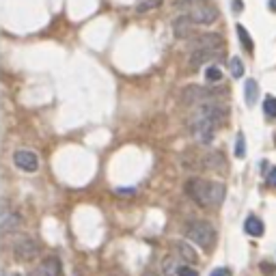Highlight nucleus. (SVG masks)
<instances>
[{
    "mask_svg": "<svg viewBox=\"0 0 276 276\" xmlns=\"http://www.w3.org/2000/svg\"><path fill=\"white\" fill-rule=\"evenodd\" d=\"M13 276H24V274H13Z\"/></svg>",
    "mask_w": 276,
    "mask_h": 276,
    "instance_id": "nucleus-29",
    "label": "nucleus"
},
{
    "mask_svg": "<svg viewBox=\"0 0 276 276\" xmlns=\"http://www.w3.org/2000/svg\"><path fill=\"white\" fill-rule=\"evenodd\" d=\"M186 192H188V197L201 207H218L225 201V186L223 183L201 179V177H192L186 183Z\"/></svg>",
    "mask_w": 276,
    "mask_h": 276,
    "instance_id": "nucleus-2",
    "label": "nucleus"
},
{
    "mask_svg": "<svg viewBox=\"0 0 276 276\" xmlns=\"http://www.w3.org/2000/svg\"><path fill=\"white\" fill-rule=\"evenodd\" d=\"M205 78H207L209 82H218L220 78H223V71H220V67L211 65V67H207V71H205Z\"/></svg>",
    "mask_w": 276,
    "mask_h": 276,
    "instance_id": "nucleus-21",
    "label": "nucleus"
},
{
    "mask_svg": "<svg viewBox=\"0 0 276 276\" xmlns=\"http://www.w3.org/2000/svg\"><path fill=\"white\" fill-rule=\"evenodd\" d=\"M39 276H63L61 272V261L57 257H50V259H45L41 265H39Z\"/></svg>",
    "mask_w": 276,
    "mask_h": 276,
    "instance_id": "nucleus-10",
    "label": "nucleus"
},
{
    "mask_svg": "<svg viewBox=\"0 0 276 276\" xmlns=\"http://www.w3.org/2000/svg\"><path fill=\"white\" fill-rule=\"evenodd\" d=\"M186 235L190 242H195L197 246L203 248V251H211V246L216 242V229L209 223H205V220L190 223V227L186 229Z\"/></svg>",
    "mask_w": 276,
    "mask_h": 276,
    "instance_id": "nucleus-3",
    "label": "nucleus"
},
{
    "mask_svg": "<svg viewBox=\"0 0 276 276\" xmlns=\"http://www.w3.org/2000/svg\"><path fill=\"white\" fill-rule=\"evenodd\" d=\"M229 67H231V76L233 78H242L244 76V63L240 57H233L231 61H229Z\"/></svg>",
    "mask_w": 276,
    "mask_h": 276,
    "instance_id": "nucleus-18",
    "label": "nucleus"
},
{
    "mask_svg": "<svg viewBox=\"0 0 276 276\" xmlns=\"http://www.w3.org/2000/svg\"><path fill=\"white\" fill-rule=\"evenodd\" d=\"M209 276H231V270L229 268H216V270H211Z\"/></svg>",
    "mask_w": 276,
    "mask_h": 276,
    "instance_id": "nucleus-24",
    "label": "nucleus"
},
{
    "mask_svg": "<svg viewBox=\"0 0 276 276\" xmlns=\"http://www.w3.org/2000/svg\"><path fill=\"white\" fill-rule=\"evenodd\" d=\"M235 31H237V37H240L242 48H244L246 52H253V50H255V43H253V39H251V35H248V31L244 29L242 24H237V26H235Z\"/></svg>",
    "mask_w": 276,
    "mask_h": 276,
    "instance_id": "nucleus-14",
    "label": "nucleus"
},
{
    "mask_svg": "<svg viewBox=\"0 0 276 276\" xmlns=\"http://www.w3.org/2000/svg\"><path fill=\"white\" fill-rule=\"evenodd\" d=\"M223 37L216 35V33H205V35H199L195 41L190 43V52L192 50H203V48H223Z\"/></svg>",
    "mask_w": 276,
    "mask_h": 276,
    "instance_id": "nucleus-9",
    "label": "nucleus"
},
{
    "mask_svg": "<svg viewBox=\"0 0 276 276\" xmlns=\"http://www.w3.org/2000/svg\"><path fill=\"white\" fill-rule=\"evenodd\" d=\"M20 225H22V218L17 216V214H7L3 216V231L5 233H11V231H17L20 229Z\"/></svg>",
    "mask_w": 276,
    "mask_h": 276,
    "instance_id": "nucleus-13",
    "label": "nucleus"
},
{
    "mask_svg": "<svg viewBox=\"0 0 276 276\" xmlns=\"http://www.w3.org/2000/svg\"><path fill=\"white\" fill-rule=\"evenodd\" d=\"M177 251H179V255H181L186 261H190V263L197 261V253L192 251V248H190L186 242H179V244H177Z\"/></svg>",
    "mask_w": 276,
    "mask_h": 276,
    "instance_id": "nucleus-17",
    "label": "nucleus"
},
{
    "mask_svg": "<svg viewBox=\"0 0 276 276\" xmlns=\"http://www.w3.org/2000/svg\"><path fill=\"white\" fill-rule=\"evenodd\" d=\"M181 102L183 104H207V102H216V91H211L207 87H199L192 85L181 93Z\"/></svg>",
    "mask_w": 276,
    "mask_h": 276,
    "instance_id": "nucleus-5",
    "label": "nucleus"
},
{
    "mask_svg": "<svg viewBox=\"0 0 276 276\" xmlns=\"http://www.w3.org/2000/svg\"><path fill=\"white\" fill-rule=\"evenodd\" d=\"M13 162L17 169H22L26 173H35L39 169V158L33 153V151H26V149H20L13 153Z\"/></svg>",
    "mask_w": 276,
    "mask_h": 276,
    "instance_id": "nucleus-7",
    "label": "nucleus"
},
{
    "mask_svg": "<svg viewBox=\"0 0 276 276\" xmlns=\"http://www.w3.org/2000/svg\"><path fill=\"white\" fill-rule=\"evenodd\" d=\"M259 268H261V272H263V274H276V268H274L272 263H268V261H263V263L259 265Z\"/></svg>",
    "mask_w": 276,
    "mask_h": 276,
    "instance_id": "nucleus-23",
    "label": "nucleus"
},
{
    "mask_svg": "<svg viewBox=\"0 0 276 276\" xmlns=\"http://www.w3.org/2000/svg\"><path fill=\"white\" fill-rule=\"evenodd\" d=\"M274 145H276V134H274Z\"/></svg>",
    "mask_w": 276,
    "mask_h": 276,
    "instance_id": "nucleus-30",
    "label": "nucleus"
},
{
    "mask_svg": "<svg viewBox=\"0 0 276 276\" xmlns=\"http://www.w3.org/2000/svg\"><path fill=\"white\" fill-rule=\"evenodd\" d=\"M242 9H244V5H242V0H233V11H235V13H240V11H242Z\"/></svg>",
    "mask_w": 276,
    "mask_h": 276,
    "instance_id": "nucleus-26",
    "label": "nucleus"
},
{
    "mask_svg": "<svg viewBox=\"0 0 276 276\" xmlns=\"http://www.w3.org/2000/svg\"><path fill=\"white\" fill-rule=\"evenodd\" d=\"M177 274H179V276H199V274H197V270L188 268V265H181V268L177 270Z\"/></svg>",
    "mask_w": 276,
    "mask_h": 276,
    "instance_id": "nucleus-22",
    "label": "nucleus"
},
{
    "mask_svg": "<svg viewBox=\"0 0 276 276\" xmlns=\"http://www.w3.org/2000/svg\"><path fill=\"white\" fill-rule=\"evenodd\" d=\"M160 3H162V0H143V3L136 7V11H138V13H145V11H149V9L160 7Z\"/></svg>",
    "mask_w": 276,
    "mask_h": 276,
    "instance_id": "nucleus-19",
    "label": "nucleus"
},
{
    "mask_svg": "<svg viewBox=\"0 0 276 276\" xmlns=\"http://www.w3.org/2000/svg\"><path fill=\"white\" fill-rule=\"evenodd\" d=\"M197 3H203V0H179V5H197Z\"/></svg>",
    "mask_w": 276,
    "mask_h": 276,
    "instance_id": "nucleus-27",
    "label": "nucleus"
},
{
    "mask_svg": "<svg viewBox=\"0 0 276 276\" xmlns=\"http://www.w3.org/2000/svg\"><path fill=\"white\" fill-rule=\"evenodd\" d=\"M244 231L251 235V237H261L265 229H263V223L257 216H248L246 223H244Z\"/></svg>",
    "mask_w": 276,
    "mask_h": 276,
    "instance_id": "nucleus-11",
    "label": "nucleus"
},
{
    "mask_svg": "<svg viewBox=\"0 0 276 276\" xmlns=\"http://www.w3.org/2000/svg\"><path fill=\"white\" fill-rule=\"evenodd\" d=\"M175 33H177V37L190 35V17L188 15H183V17H179V20L175 22Z\"/></svg>",
    "mask_w": 276,
    "mask_h": 276,
    "instance_id": "nucleus-16",
    "label": "nucleus"
},
{
    "mask_svg": "<svg viewBox=\"0 0 276 276\" xmlns=\"http://www.w3.org/2000/svg\"><path fill=\"white\" fill-rule=\"evenodd\" d=\"M244 97H246V104L248 106H255L257 99H259V87H257L255 80H246L244 85Z\"/></svg>",
    "mask_w": 276,
    "mask_h": 276,
    "instance_id": "nucleus-12",
    "label": "nucleus"
},
{
    "mask_svg": "<svg viewBox=\"0 0 276 276\" xmlns=\"http://www.w3.org/2000/svg\"><path fill=\"white\" fill-rule=\"evenodd\" d=\"M268 9L276 13V0H270V3H268Z\"/></svg>",
    "mask_w": 276,
    "mask_h": 276,
    "instance_id": "nucleus-28",
    "label": "nucleus"
},
{
    "mask_svg": "<svg viewBox=\"0 0 276 276\" xmlns=\"http://www.w3.org/2000/svg\"><path fill=\"white\" fill-rule=\"evenodd\" d=\"M227 117H229V110L225 104L220 102L201 104L199 110L190 119V130L201 145H209L214 141L216 130L227 121Z\"/></svg>",
    "mask_w": 276,
    "mask_h": 276,
    "instance_id": "nucleus-1",
    "label": "nucleus"
},
{
    "mask_svg": "<svg viewBox=\"0 0 276 276\" xmlns=\"http://www.w3.org/2000/svg\"><path fill=\"white\" fill-rule=\"evenodd\" d=\"M263 115H265V119H270V121L276 119V97L274 95H268L263 99Z\"/></svg>",
    "mask_w": 276,
    "mask_h": 276,
    "instance_id": "nucleus-15",
    "label": "nucleus"
},
{
    "mask_svg": "<svg viewBox=\"0 0 276 276\" xmlns=\"http://www.w3.org/2000/svg\"><path fill=\"white\" fill-rule=\"evenodd\" d=\"M268 183H270V186H274V188H276V169H274V171L268 175Z\"/></svg>",
    "mask_w": 276,
    "mask_h": 276,
    "instance_id": "nucleus-25",
    "label": "nucleus"
},
{
    "mask_svg": "<svg viewBox=\"0 0 276 276\" xmlns=\"http://www.w3.org/2000/svg\"><path fill=\"white\" fill-rule=\"evenodd\" d=\"M188 17H190L192 24L207 26V24H214L218 20V9L214 5H209V3H197V5L190 7Z\"/></svg>",
    "mask_w": 276,
    "mask_h": 276,
    "instance_id": "nucleus-4",
    "label": "nucleus"
},
{
    "mask_svg": "<svg viewBox=\"0 0 276 276\" xmlns=\"http://www.w3.org/2000/svg\"><path fill=\"white\" fill-rule=\"evenodd\" d=\"M244 153H246L244 134H237V141H235V158H244Z\"/></svg>",
    "mask_w": 276,
    "mask_h": 276,
    "instance_id": "nucleus-20",
    "label": "nucleus"
},
{
    "mask_svg": "<svg viewBox=\"0 0 276 276\" xmlns=\"http://www.w3.org/2000/svg\"><path fill=\"white\" fill-rule=\"evenodd\" d=\"M220 50L223 48H203V50H192L190 52V67L197 69L201 65H205L207 61H214L220 57Z\"/></svg>",
    "mask_w": 276,
    "mask_h": 276,
    "instance_id": "nucleus-8",
    "label": "nucleus"
},
{
    "mask_svg": "<svg viewBox=\"0 0 276 276\" xmlns=\"http://www.w3.org/2000/svg\"><path fill=\"white\" fill-rule=\"evenodd\" d=\"M13 255L20 261H31L39 255V246H37V242H33L31 237H22V240H17L13 244Z\"/></svg>",
    "mask_w": 276,
    "mask_h": 276,
    "instance_id": "nucleus-6",
    "label": "nucleus"
}]
</instances>
